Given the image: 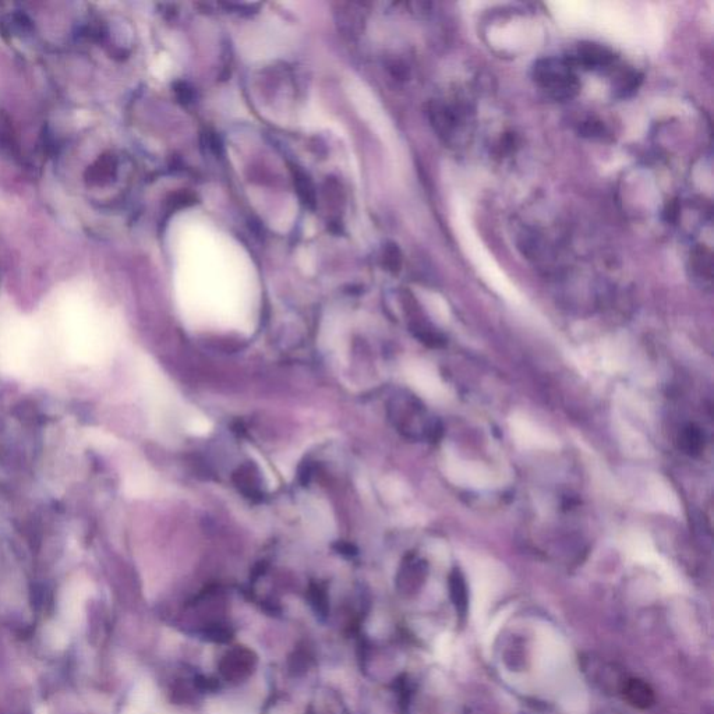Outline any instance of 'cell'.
<instances>
[{"label": "cell", "instance_id": "obj_1", "mask_svg": "<svg viewBox=\"0 0 714 714\" xmlns=\"http://www.w3.org/2000/svg\"><path fill=\"white\" fill-rule=\"evenodd\" d=\"M176 292L183 313L196 323L240 327L256 305L252 261L214 226L185 219L176 239Z\"/></svg>", "mask_w": 714, "mask_h": 714}, {"label": "cell", "instance_id": "obj_2", "mask_svg": "<svg viewBox=\"0 0 714 714\" xmlns=\"http://www.w3.org/2000/svg\"><path fill=\"white\" fill-rule=\"evenodd\" d=\"M35 332L19 321L0 323V370L10 376H24L33 367L38 352Z\"/></svg>", "mask_w": 714, "mask_h": 714}, {"label": "cell", "instance_id": "obj_3", "mask_svg": "<svg viewBox=\"0 0 714 714\" xmlns=\"http://www.w3.org/2000/svg\"><path fill=\"white\" fill-rule=\"evenodd\" d=\"M533 79L557 100H568L579 90L574 66L568 60L542 59L533 67Z\"/></svg>", "mask_w": 714, "mask_h": 714}, {"label": "cell", "instance_id": "obj_4", "mask_svg": "<svg viewBox=\"0 0 714 714\" xmlns=\"http://www.w3.org/2000/svg\"><path fill=\"white\" fill-rule=\"evenodd\" d=\"M614 55L609 49L597 44H583L578 49L575 58L569 60L572 66L579 65L586 69H600L613 63Z\"/></svg>", "mask_w": 714, "mask_h": 714}, {"label": "cell", "instance_id": "obj_5", "mask_svg": "<svg viewBox=\"0 0 714 714\" xmlns=\"http://www.w3.org/2000/svg\"><path fill=\"white\" fill-rule=\"evenodd\" d=\"M621 691L629 705L636 709H649L655 703V691L648 682L639 678H629L624 681Z\"/></svg>", "mask_w": 714, "mask_h": 714}, {"label": "cell", "instance_id": "obj_6", "mask_svg": "<svg viewBox=\"0 0 714 714\" xmlns=\"http://www.w3.org/2000/svg\"><path fill=\"white\" fill-rule=\"evenodd\" d=\"M450 590L455 610H457L459 617H465L466 613H468L469 603L468 586H466L465 578H463L461 571H458V569L452 571L450 576Z\"/></svg>", "mask_w": 714, "mask_h": 714}, {"label": "cell", "instance_id": "obj_7", "mask_svg": "<svg viewBox=\"0 0 714 714\" xmlns=\"http://www.w3.org/2000/svg\"><path fill=\"white\" fill-rule=\"evenodd\" d=\"M682 444H684L685 450L691 452V454L692 451H699L702 445V436L699 430L692 426L688 427V429L684 431V436H682Z\"/></svg>", "mask_w": 714, "mask_h": 714}, {"label": "cell", "instance_id": "obj_8", "mask_svg": "<svg viewBox=\"0 0 714 714\" xmlns=\"http://www.w3.org/2000/svg\"><path fill=\"white\" fill-rule=\"evenodd\" d=\"M186 427L190 433L197 434V436H204V434H207L208 431L211 430L212 424L210 420L205 419V417L194 416L187 420Z\"/></svg>", "mask_w": 714, "mask_h": 714}, {"label": "cell", "instance_id": "obj_9", "mask_svg": "<svg viewBox=\"0 0 714 714\" xmlns=\"http://www.w3.org/2000/svg\"><path fill=\"white\" fill-rule=\"evenodd\" d=\"M692 267H694V272L698 274L699 277L703 278L706 274L710 275V271H712L710 257L705 256L703 250H698V252L694 254V264H692Z\"/></svg>", "mask_w": 714, "mask_h": 714}]
</instances>
